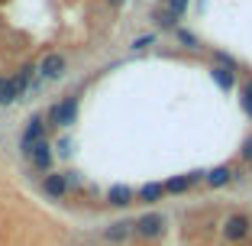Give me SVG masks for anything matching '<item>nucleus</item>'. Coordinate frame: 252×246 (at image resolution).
Returning <instances> with one entry per match:
<instances>
[{
  "mask_svg": "<svg viewBox=\"0 0 252 246\" xmlns=\"http://www.w3.org/2000/svg\"><path fill=\"white\" fill-rule=\"evenodd\" d=\"M214 59H217V65L233 68V71H236V59H233V55H226V52H214Z\"/></svg>",
  "mask_w": 252,
  "mask_h": 246,
  "instance_id": "nucleus-15",
  "label": "nucleus"
},
{
  "mask_svg": "<svg viewBox=\"0 0 252 246\" xmlns=\"http://www.w3.org/2000/svg\"><path fill=\"white\" fill-rule=\"evenodd\" d=\"M243 110H246V113L252 117V78H249V81L243 84Z\"/></svg>",
  "mask_w": 252,
  "mask_h": 246,
  "instance_id": "nucleus-14",
  "label": "nucleus"
},
{
  "mask_svg": "<svg viewBox=\"0 0 252 246\" xmlns=\"http://www.w3.org/2000/svg\"><path fill=\"white\" fill-rule=\"evenodd\" d=\"M239 156H243V162H252V136H246V140H243V149H239Z\"/></svg>",
  "mask_w": 252,
  "mask_h": 246,
  "instance_id": "nucleus-17",
  "label": "nucleus"
},
{
  "mask_svg": "<svg viewBox=\"0 0 252 246\" xmlns=\"http://www.w3.org/2000/svg\"><path fill=\"white\" fill-rule=\"evenodd\" d=\"M178 39H181V42H185V45H188V49H197V39H194V36H191V33H185V30H178Z\"/></svg>",
  "mask_w": 252,
  "mask_h": 246,
  "instance_id": "nucleus-18",
  "label": "nucleus"
},
{
  "mask_svg": "<svg viewBox=\"0 0 252 246\" xmlns=\"http://www.w3.org/2000/svg\"><path fill=\"white\" fill-rule=\"evenodd\" d=\"M233 178H236V175H233L230 165H217V169L207 172V178H204V181H207L210 188H223V185H230Z\"/></svg>",
  "mask_w": 252,
  "mask_h": 246,
  "instance_id": "nucleus-5",
  "label": "nucleus"
},
{
  "mask_svg": "<svg viewBox=\"0 0 252 246\" xmlns=\"http://www.w3.org/2000/svg\"><path fill=\"white\" fill-rule=\"evenodd\" d=\"M133 230H136V220H117V224L107 227V240H113V243H117V240H126Z\"/></svg>",
  "mask_w": 252,
  "mask_h": 246,
  "instance_id": "nucleus-7",
  "label": "nucleus"
},
{
  "mask_svg": "<svg viewBox=\"0 0 252 246\" xmlns=\"http://www.w3.org/2000/svg\"><path fill=\"white\" fill-rule=\"evenodd\" d=\"M30 156H32V165H36V169H49V165H52V149H49V142H45V140L32 146Z\"/></svg>",
  "mask_w": 252,
  "mask_h": 246,
  "instance_id": "nucleus-6",
  "label": "nucleus"
},
{
  "mask_svg": "<svg viewBox=\"0 0 252 246\" xmlns=\"http://www.w3.org/2000/svg\"><path fill=\"white\" fill-rule=\"evenodd\" d=\"M74 113H78V97H65L62 104L52 107V120L59 127H71L74 123Z\"/></svg>",
  "mask_w": 252,
  "mask_h": 246,
  "instance_id": "nucleus-3",
  "label": "nucleus"
},
{
  "mask_svg": "<svg viewBox=\"0 0 252 246\" xmlns=\"http://www.w3.org/2000/svg\"><path fill=\"white\" fill-rule=\"evenodd\" d=\"M152 20H156L158 26H165V30H175V23H178V16H175V13H171V10L162 3V7H158L156 13H152Z\"/></svg>",
  "mask_w": 252,
  "mask_h": 246,
  "instance_id": "nucleus-12",
  "label": "nucleus"
},
{
  "mask_svg": "<svg viewBox=\"0 0 252 246\" xmlns=\"http://www.w3.org/2000/svg\"><path fill=\"white\" fill-rule=\"evenodd\" d=\"M249 233H252V217L243 211L223 220V240H230V243H243V240H249Z\"/></svg>",
  "mask_w": 252,
  "mask_h": 246,
  "instance_id": "nucleus-1",
  "label": "nucleus"
},
{
  "mask_svg": "<svg viewBox=\"0 0 252 246\" xmlns=\"http://www.w3.org/2000/svg\"><path fill=\"white\" fill-rule=\"evenodd\" d=\"M165 7H168L175 16H181V13L188 10V0H165Z\"/></svg>",
  "mask_w": 252,
  "mask_h": 246,
  "instance_id": "nucleus-16",
  "label": "nucleus"
},
{
  "mask_svg": "<svg viewBox=\"0 0 252 246\" xmlns=\"http://www.w3.org/2000/svg\"><path fill=\"white\" fill-rule=\"evenodd\" d=\"M107 198H110V204L123 208V204H129V201H133V188H126V185H113L110 191H107Z\"/></svg>",
  "mask_w": 252,
  "mask_h": 246,
  "instance_id": "nucleus-10",
  "label": "nucleus"
},
{
  "mask_svg": "<svg viewBox=\"0 0 252 246\" xmlns=\"http://www.w3.org/2000/svg\"><path fill=\"white\" fill-rule=\"evenodd\" d=\"M107 3H113V7H120V3H123V0H107Z\"/></svg>",
  "mask_w": 252,
  "mask_h": 246,
  "instance_id": "nucleus-20",
  "label": "nucleus"
},
{
  "mask_svg": "<svg viewBox=\"0 0 252 246\" xmlns=\"http://www.w3.org/2000/svg\"><path fill=\"white\" fill-rule=\"evenodd\" d=\"M136 233L146 240H156L165 233V217L162 214H142L139 220H136Z\"/></svg>",
  "mask_w": 252,
  "mask_h": 246,
  "instance_id": "nucleus-2",
  "label": "nucleus"
},
{
  "mask_svg": "<svg viewBox=\"0 0 252 246\" xmlns=\"http://www.w3.org/2000/svg\"><path fill=\"white\" fill-rule=\"evenodd\" d=\"M146 45H152V36H139L133 42V49H146Z\"/></svg>",
  "mask_w": 252,
  "mask_h": 246,
  "instance_id": "nucleus-19",
  "label": "nucleus"
},
{
  "mask_svg": "<svg viewBox=\"0 0 252 246\" xmlns=\"http://www.w3.org/2000/svg\"><path fill=\"white\" fill-rule=\"evenodd\" d=\"M39 71H42L45 78H59L62 71H65V59H62V55H45V62L39 65Z\"/></svg>",
  "mask_w": 252,
  "mask_h": 246,
  "instance_id": "nucleus-8",
  "label": "nucleus"
},
{
  "mask_svg": "<svg viewBox=\"0 0 252 246\" xmlns=\"http://www.w3.org/2000/svg\"><path fill=\"white\" fill-rule=\"evenodd\" d=\"M65 188H68L65 175H49V178H45V191L52 194V198H62V194H65Z\"/></svg>",
  "mask_w": 252,
  "mask_h": 246,
  "instance_id": "nucleus-13",
  "label": "nucleus"
},
{
  "mask_svg": "<svg viewBox=\"0 0 252 246\" xmlns=\"http://www.w3.org/2000/svg\"><path fill=\"white\" fill-rule=\"evenodd\" d=\"M210 78L217 81V88H220V91H233V84H236V71H233V68H223V65L210 68Z\"/></svg>",
  "mask_w": 252,
  "mask_h": 246,
  "instance_id": "nucleus-4",
  "label": "nucleus"
},
{
  "mask_svg": "<svg viewBox=\"0 0 252 246\" xmlns=\"http://www.w3.org/2000/svg\"><path fill=\"white\" fill-rule=\"evenodd\" d=\"M36 142H42V120H30V127H26V133H23V146H26V152H30Z\"/></svg>",
  "mask_w": 252,
  "mask_h": 246,
  "instance_id": "nucleus-9",
  "label": "nucleus"
},
{
  "mask_svg": "<svg viewBox=\"0 0 252 246\" xmlns=\"http://www.w3.org/2000/svg\"><path fill=\"white\" fill-rule=\"evenodd\" d=\"M165 191H168V188H165V185H158V181H149V185H146V188H142V191H139V198H142V201H146V204H156V201H158V198H162Z\"/></svg>",
  "mask_w": 252,
  "mask_h": 246,
  "instance_id": "nucleus-11",
  "label": "nucleus"
}]
</instances>
